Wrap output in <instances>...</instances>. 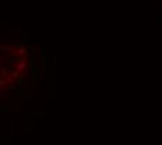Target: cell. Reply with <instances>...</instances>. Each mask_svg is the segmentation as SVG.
I'll list each match as a JSON object with an SVG mask.
<instances>
[{"instance_id":"obj_3","label":"cell","mask_w":162,"mask_h":145,"mask_svg":"<svg viewBox=\"0 0 162 145\" xmlns=\"http://www.w3.org/2000/svg\"><path fill=\"white\" fill-rule=\"evenodd\" d=\"M159 1H161V0H159Z\"/></svg>"},{"instance_id":"obj_4","label":"cell","mask_w":162,"mask_h":145,"mask_svg":"<svg viewBox=\"0 0 162 145\" xmlns=\"http://www.w3.org/2000/svg\"><path fill=\"white\" fill-rule=\"evenodd\" d=\"M161 1H162V0H161Z\"/></svg>"},{"instance_id":"obj_2","label":"cell","mask_w":162,"mask_h":145,"mask_svg":"<svg viewBox=\"0 0 162 145\" xmlns=\"http://www.w3.org/2000/svg\"><path fill=\"white\" fill-rule=\"evenodd\" d=\"M18 53H20V55H25L27 52H25V49H20L18 50Z\"/></svg>"},{"instance_id":"obj_1","label":"cell","mask_w":162,"mask_h":145,"mask_svg":"<svg viewBox=\"0 0 162 145\" xmlns=\"http://www.w3.org/2000/svg\"><path fill=\"white\" fill-rule=\"evenodd\" d=\"M17 70H20V71H24V70H25V63L22 60H18V63H17Z\"/></svg>"}]
</instances>
